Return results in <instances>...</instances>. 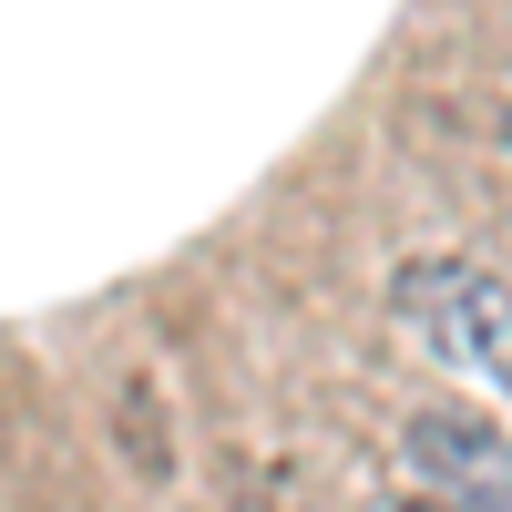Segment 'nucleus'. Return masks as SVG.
I'll use <instances>...</instances> for the list:
<instances>
[{
  "label": "nucleus",
  "instance_id": "obj_2",
  "mask_svg": "<svg viewBox=\"0 0 512 512\" xmlns=\"http://www.w3.org/2000/svg\"><path fill=\"white\" fill-rule=\"evenodd\" d=\"M410 461H420V472H441V482H461V492H492V502H512V441L492 431V420L431 410V420L410 431Z\"/></svg>",
  "mask_w": 512,
  "mask_h": 512
},
{
  "label": "nucleus",
  "instance_id": "obj_3",
  "mask_svg": "<svg viewBox=\"0 0 512 512\" xmlns=\"http://www.w3.org/2000/svg\"><path fill=\"white\" fill-rule=\"evenodd\" d=\"M502 134H512V123H502Z\"/></svg>",
  "mask_w": 512,
  "mask_h": 512
},
{
  "label": "nucleus",
  "instance_id": "obj_1",
  "mask_svg": "<svg viewBox=\"0 0 512 512\" xmlns=\"http://www.w3.org/2000/svg\"><path fill=\"white\" fill-rule=\"evenodd\" d=\"M390 297H400V318L431 338L441 359H461V369H482V379L512 390V287L502 277L461 267V256H431V267H400Z\"/></svg>",
  "mask_w": 512,
  "mask_h": 512
}]
</instances>
